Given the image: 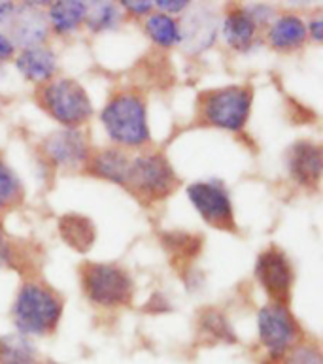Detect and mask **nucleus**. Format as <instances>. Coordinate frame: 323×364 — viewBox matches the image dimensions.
<instances>
[{"mask_svg": "<svg viewBox=\"0 0 323 364\" xmlns=\"http://www.w3.org/2000/svg\"><path fill=\"white\" fill-rule=\"evenodd\" d=\"M63 314V300L40 283H25L14 302V323L23 336H44L53 331Z\"/></svg>", "mask_w": 323, "mask_h": 364, "instance_id": "obj_1", "label": "nucleus"}, {"mask_svg": "<svg viewBox=\"0 0 323 364\" xmlns=\"http://www.w3.org/2000/svg\"><path fill=\"white\" fill-rule=\"evenodd\" d=\"M108 136L117 146L140 147L149 140L146 104L137 95H117L100 114Z\"/></svg>", "mask_w": 323, "mask_h": 364, "instance_id": "obj_2", "label": "nucleus"}, {"mask_svg": "<svg viewBox=\"0 0 323 364\" xmlns=\"http://www.w3.org/2000/svg\"><path fill=\"white\" fill-rule=\"evenodd\" d=\"M40 102L55 121L65 125V129H76L93 114L85 89L70 77H60L48 83L40 91Z\"/></svg>", "mask_w": 323, "mask_h": 364, "instance_id": "obj_3", "label": "nucleus"}, {"mask_svg": "<svg viewBox=\"0 0 323 364\" xmlns=\"http://www.w3.org/2000/svg\"><path fill=\"white\" fill-rule=\"evenodd\" d=\"M178 185L174 170L161 153H140L131 159L125 187L144 200H161Z\"/></svg>", "mask_w": 323, "mask_h": 364, "instance_id": "obj_4", "label": "nucleus"}, {"mask_svg": "<svg viewBox=\"0 0 323 364\" xmlns=\"http://www.w3.org/2000/svg\"><path fill=\"white\" fill-rule=\"evenodd\" d=\"M83 291L93 304L114 308L131 302L132 282L117 264L89 262L82 268Z\"/></svg>", "mask_w": 323, "mask_h": 364, "instance_id": "obj_5", "label": "nucleus"}, {"mask_svg": "<svg viewBox=\"0 0 323 364\" xmlns=\"http://www.w3.org/2000/svg\"><path fill=\"white\" fill-rule=\"evenodd\" d=\"M252 95L246 87H225L206 92L203 98L204 121L225 131H240L246 125Z\"/></svg>", "mask_w": 323, "mask_h": 364, "instance_id": "obj_6", "label": "nucleus"}, {"mask_svg": "<svg viewBox=\"0 0 323 364\" xmlns=\"http://www.w3.org/2000/svg\"><path fill=\"white\" fill-rule=\"evenodd\" d=\"M259 340L272 355H282L297 340L295 319L282 304H269L259 310Z\"/></svg>", "mask_w": 323, "mask_h": 364, "instance_id": "obj_7", "label": "nucleus"}, {"mask_svg": "<svg viewBox=\"0 0 323 364\" xmlns=\"http://www.w3.org/2000/svg\"><path fill=\"white\" fill-rule=\"evenodd\" d=\"M187 196L195 206L201 218L208 221L214 227L231 230L235 227V215H233V204L223 187L206 181H197L187 187Z\"/></svg>", "mask_w": 323, "mask_h": 364, "instance_id": "obj_8", "label": "nucleus"}, {"mask_svg": "<svg viewBox=\"0 0 323 364\" xmlns=\"http://www.w3.org/2000/svg\"><path fill=\"white\" fill-rule=\"evenodd\" d=\"M255 276H258L261 287L274 300V304L284 306L290 300L293 270H291L287 257L282 251L276 247L265 250L255 264Z\"/></svg>", "mask_w": 323, "mask_h": 364, "instance_id": "obj_9", "label": "nucleus"}, {"mask_svg": "<svg viewBox=\"0 0 323 364\" xmlns=\"http://www.w3.org/2000/svg\"><path fill=\"white\" fill-rule=\"evenodd\" d=\"M218 31V16L210 8L197 6L181 19V25H178V33H180L178 44L187 53H198L214 44Z\"/></svg>", "mask_w": 323, "mask_h": 364, "instance_id": "obj_10", "label": "nucleus"}, {"mask_svg": "<svg viewBox=\"0 0 323 364\" xmlns=\"http://www.w3.org/2000/svg\"><path fill=\"white\" fill-rule=\"evenodd\" d=\"M8 28H10L8 38L14 48L19 46L23 49L40 48L50 33L48 19L42 11L36 10L33 2H25L21 8H16L14 16L8 21Z\"/></svg>", "mask_w": 323, "mask_h": 364, "instance_id": "obj_11", "label": "nucleus"}, {"mask_svg": "<svg viewBox=\"0 0 323 364\" xmlns=\"http://www.w3.org/2000/svg\"><path fill=\"white\" fill-rule=\"evenodd\" d=\"M42 149L51 163L63 168H76L89 157L88 140L78 129H60L53 132L46 138Z\"/></svg>", "mask_w": 323, "mask_h": 364, "instance_id": "obj_12", "label": "nucleus"}, {"mask_svg": "<svg viewBox=\"0 0 323 364\" xmlns=\"http://www.w3.org/2000/svg\"><path fill=\"white\" fill-rule=\"evenodd\" d=\"M287 168L297 183L305 187L318 185L323 170L322 147L312 141H297L287 153Z\"/></svg>", "mask_w": 323, "mask_h": 364, "instance_id": "obj_13", "label": "nucleus"}, {"mask_svg": "<svg viewBox=\"0 0 323 364\" xmlns=\"http://www.w3.org/2000/svg\"><path fill=\"white\" fill-rule=\"evenodd\" d=\"M307 25L299 16H280L270 25L267 40L276 51H293L307 40Z\"/></svg>", "mask_w": 323, "mask_h": 364, "instance_id": "obj_14", "label": "nucleus"}, {"mask_svg": "<svg viewBox=\"0 0 323 364\" xmlns=\"http://www.w3.org/2000/svg\"><path fill=\"white\" fill-rule=\"evenodd\" d=\"M16 66L28 82H46L57 72V57L51 49H46L42 46L23 49L16 59Z\"/></svg>", "mask_w": 323, "mask_h": 364, "instance_id": "obj_15", "label": "nucleus"}, {"mask_svg": "<svg viewBox=\"0 0 323 364\" xmlns=\"http://www.w3.org/2000/svg\"><path fill=\"white\" fill-rule=\"evenodd\" d=\"M255 31H258V25L244 8H236L225 17L223 38L229 48L236 49V51H248L252 48L253 40H255Z\"/></svg>", "mask_w": 323, "mask_h": 364, "instance_id": "obj_16", "label": "nucleus"}, {"mask_svg": "<svg viewBox=\"0 0 323 364\" xmlns=\"http://www.w3.org/2000/svg\"><path fill=\"white\" fill-rule=\"evenodd\" d=\"M59 232L60 238L76 251H89L97 238L93 221L76 213H68L59 219Z\"/></svg>", "mask_w": 323, "mask_h": 364, "instance_id": "obj_17", "label": "nucleus"}, {"mask_svg": "<svg viewBox=\"0 0 323 364\" xmlns=\"http://www.w3.org/2000/svg\"><path fill=\"white\" fill-rule=\"evenodd\" d=\"M85 16H88V2L60 0L50 6L48 25H51L59 34H66L80 27L85 21Z\"/></svg>", "mask_w": 323, "mask_h": 364, "instance_id": "obj_18", "label": "nucleus"}, {"mask_svg": "<svg viewBox=\"0 0 323 364\" xmlns=\"http://www.w3.org/2000/svg\"><path fill=\"white\" fill-rule=\"evenodd\" d=\"M129 164H131V159L127 157L121 149L108 147V149H102L95 155L91 168H93L95 174H99L105 180L114 181L117 185H125Z\"/></svg>", "mask_w": 323, "mask_h": 364, "instance_id": "obj_19", "label": "nucleus"}, {"mask_svg": "<svg viewBox=\"0 0 323 364\" xmlns=\"http://www.w3.org/2000/svg\"><path fill=\"white\" fill-rule=\"evenodd\" d=\"M0 364H36V349L23 334L0 336Z\"/></svg>", "mask_w": 323, "mask_h": 364, "instance_id": "obj_20", "label": "nucleus"}, {"mask_svg": "<svg viewBox=\"0 0 323 364\" xmlns=\"http://www.w3.org/2000/svg\"><path fill=\"white\" fill-rule=\"evenodd\" d=\"M146 31H148L149 38L154 40L155 44L163 46V48H172V46L180 42L178 23L170 16H164V14L149 16L148 21H146Z\"/></svg>", "mask_w": 323, "mask_h": 364, "instance_id": "obj_21", "label": "nucleus"}, {"mask_svg": "<svg viewBox=\"0 0 323 364\" xmlns=\"http://www.w3.org/2000/svg\"><path fill=\"white\" fill-rule=\"evenodd\" d=\"M120 19L121 17L120 11H117V6L112 4V2H95L93 6H88L85 21H88V27L93 33L112 31V28L117 27Z\"/></svg>", "mask_w": 323, "mask_h": 364, "instance_id": "obj_22", "label": "nucleus"}, {"mask_svg": "<svg viewBox=\"0 0 323 364\" xmlns=\"http://www.w3.org/2000/svg\"><path fill=\"white\" fill-rule=\"evenodd\" d=\"M21 198V181L0 157V208L14 206Z\"/></svg>", "mask_w": 323, "mask_h": 364, "instance_id": "obj_23", "label": "nucleus"}, {"mask_svg": "<svg viewBox=\"0 0 323 364\" xmlns=\"http://www.w3.org/2000/svg\"><path fill=\"white\" fill-rule=\"evenodd\" d=\"M201 326H203V331L210 332L218 340H221V338L223 340H235V334L231 332L229 323H227V319L219 311H204L203 317H201Z\"/></svg>", "mask_w": 323, "mask_h": 364, "instance_id": "obj_24", "label": "nucleus"}, {"mask_svg": "<svg viewBox=\"0 0 323 364\" xmlns=\"http://www.w3.org/2000/svg\"><path fill=\"white\" fill-rule=\"evenodd\" d=\"M287 364H323V359L318 348L301 346L291 349V353L287 355Z\"/></svg>", "mask_w": 323, "mask_h": 364, "instance_id": "obj_25", "label": "nucleus"}, {"mask_svg": "<svg viewBox=\"0 0 323 364\" xmlns=\"http://www.w3.org/2000/svg\"><path fill=\"white\" fill-rule=\"evenodd\" d=\"M154 4L163 11L164 16H169V14H178V11H184L186 8H189V2H187V0H157Z\"/></svg>", "mask_w": 323, "mask_h": 364, "instance_id": "obj_26", "label": "nucleus"}, {"mask_svg": "<svg viewBox=\"0 0 323 364\" xmlns=\"http://www.w3.org/2000/svg\"><path fill=\"white\" fill-rule=\"evenodd\" d=\"M121 4L125 6L129 11H132V14H137V16H144V14H148L154 8V2H149V0H125Z\"/></svg>", "mask_w": 323, "mask_h": 364, "instance_id": "obj_27", "label": "nucleus"}, {"mask_svg": "<svg viewBox=\"0 0 323 364\" xmlns=\"http://www.w3.org/2000/svg\"><path fill=\"white\" fill-rule=\"evenodd\" d=\"M14 51H16V48H14V44L10 42V38H8L6 34L0 33V60L10 59L11 55H14Z\"/></svg>", "mask_w": 323, "mask_h": 364, "instance_id": "obj_28", "label": "nucleus"}, {"mask_svg": "<svg viewBox=\"0 0 323 364\" xmlns=\"http://www.w3.org/2000/svg\"><path fill=\"white\" fill-rule=\"evenodd\" d=\"M307 33L310 34L316 42H319V40L323 38V21L319 17H316V19H312V21L308 23Z\"/></svg>", "mask_w": 323, "mask_h": 364, "instance_id": "obj_29", "label": "nucleus"}, {"mask_svg": "<svg viewBox=\"0 0 323 364\" xmlns=\"http://www.w3.org/2000/svg\"><path fill=\"white\" fill-rule=\"evenodd\" d=\"M14 11H16L14 2H0V25H6V23L10 21Z\"/></svg>", "mask_w": 323, "mask_h": 364, "instance_id": "obj_30", "label": "nucleus"}, {"mask_svg": "<svg viewBox=\"0 0 323 364\" xmlns=\"http://www.w3.org/2000/svg\"><path fill=\"white\" fill-rule=\"evenodd\" d=\"M11 259V250H10V244L6 242V238L0 234V267L6 264V262H10Z\"/></svg>", "mask_w": 323, "mask_h": 364, "instance_id": "obj_31", "label": "nucleus"}]
</instances>
